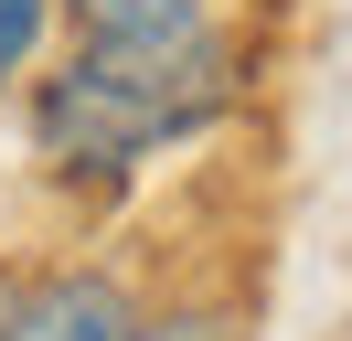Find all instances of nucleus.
I'll return each instance as SVG.
<instances>
[{"instance_id": "1", "label": "nucleus", "mask_w": 352, "mask_h": 341, "mask_svg": "<svg viewBox=\"0 0 352 341\" xmlns=\"http://www.w3.org/2000/svg\"><path fill=\"white\" fill-rule=\"evenodd\" d=\"M235 96V54L224 32L203 43H75L65 75H43L32 96V139L54 170H139L150 149L214 128V107Z\"/></svg>"}, {"instance_id": "2", "label": "nucleus", "mask_w": 352, "mask_h": 341, "mask_svg": "<svg viewBox=\"0 0 352 341\" xmlns=\"http://www.w3.org/2000/svg\"><path fill=\"white\" fill-rule=\"evenodd\" d=\"M0 341H139V309L118 277L75 267V277H43V288H22L11 309H0Z\"/></svg>"}, {"instance_id": "3", "label": "nucleus", "mask_w": 352, "mask_h": 341, "mask_svg": "<svg viewBox=\"0 0 352 341\" xmlns=\"http://www.w3.org/2000/svg\"><path fill=\"white\" fill-rule=\"evenodd\" d=\"M75 43H203L214 0H65Z\"/></svg>"}, {"instance_id": "4", "label": "nucleus", "mask_w": 352, "mask_h": 341, "mask_svg": "<svg viewBox=\"0 0 352 341\" xmlns=\"http://www.w3.org/2000/svg\"><path fill=\"white\" fill-rule=\"evenodd\" d=\"M43 11H54V0H0V75H22V54H32V32H43Z\"/></svg>"}, {"instance_id": "5", "label": "nucleus", "mask_w": 352, "mask_h": 341, "mask_svg": "<svg viewBox=\"0 0 352 341\" xmlns=\"http://www.w3.org/2000/svg\"><path fill=\"white\" fill-rule=\"evenodd\" d=\"M139 341H235L214 309H171V320H139Z\"/></svg>"}]
</instances>
